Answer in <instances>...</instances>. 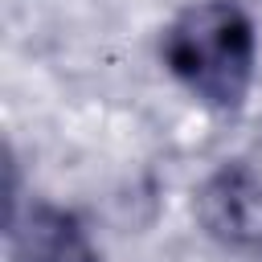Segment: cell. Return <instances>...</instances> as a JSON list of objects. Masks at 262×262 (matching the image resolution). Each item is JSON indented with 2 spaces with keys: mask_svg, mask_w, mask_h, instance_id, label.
<instances>
[{
  "mask_svg": "<svg viewBox=\"0 0 262 262\" xmlns=\"http://www.w3.org/2000/svg\"><path fill=\"white\" fill-rule=\"evenodd\" d=\"M160 57L201 106L237 115L254 86L258 33L237 0H192L168 20Z\"/></svg>",
  "mask_w": 262,
  "mask_h": 262,
  "instance_id": "6da1fadb",
  "label": "cell"
},
{
  "mask_svg": "<svg viewBox=\"0 0 262 262\" xmlns=\"http://www.w3.org/2000/svg\"><path fill=\"white\" fill-rule=\"evenodd\" d=\"M196 225L225 254L262 258V172L246 160L217 164L192 192Z\"/></svg>",
  "mask_w": 262,
  "mask_h": 262,
  "instance_id": "7a4b0ae2",
  "label": "cell"
},
{
  "mask_svg": "<svg viewBox=\"0 0 262 262\" xmlns=\"http://www.w3.org/2000/svg\"><path fill=\"white\" fill-rule=\"evenodd\" d=\"M4 237L12 262H102L82 217L53 201H16L8 209Z\"/></svg>",
  "mask_w": 262,
  "mask_h": 262,
  "instance_id": "3957f363",
  "label": "cell"
}]
</instances>
